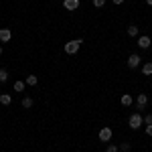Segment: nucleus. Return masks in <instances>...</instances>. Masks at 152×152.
Returning <instances> with one entry per match:
<instances>
[{
  "instance_id": "nucleus-1",
  "label": "nucleus",
  "mask_w": 152,
  "mask_h": 152,
  "mask_svg": "<svg viewBox=\"0 0 152 152\" xmlns=\"http://www.w3.org/2000/svg\"><path fill=\"white\" fill-rule=\"evenodd\" d=\"M83 45V39H73V41H67L65 43V53L67 55H75L77 51H79V47Z\"/></svg>"
},
{
  "instance_id": "nucleus-2",
  "label": "nucleus",
  "mask_w": 152,
  "mask_h": 152,
  "mask_svg": "<svg viewBox=\"0 0 152 152\" xmlns=\"http://www.w3.org/2000/svg\"><path fill=\"white\" fill-rule=\"evenodd\" d=\"M142 124H144V116H142V114H138V112H136V114H132V116H130V120H128V126L132 130H138V128H142Z\"/></svg>"
},
{
  "instance_id": "nucleus-3",
  "label": "nucleus",
  "mask_w": 152,
  "mask_h": 152,
  "mask_svg": "<svg viewBox=\"0 0 152 152\" xmlns=\"http://www.w3.org/2000/svg\"><path fill=\"white\" fill-rule=\"evenodd\" d=\"M140 63H142V57H140V55H136V53H132V55L128 57V67H130V69L140 67Z\"/></svg>"
},
{
  "instance_id": "nucleus-4",
  "label": "nucleus",
  "mask_w": 152,
  "mask_h": 152,
  "mask_svg": "<svg viewBox=\"0 0 152 152\" xmlns=\"http://www.w3.org/2000/svg\"><path fill=\"white\" fill-rule=\"evenodd\" d=\"M112 136H114V132H112V128H107V126H104V128L99 130V140H102V142H110V140H112Z\"/></svg>"
},
{
  "instance_id": "nucleus-5",
  "label": "nucleus",
  "mask_w": 152,
  "mask_h": 152,
  "mask_svg": "<svg viewBox=\"0 0 152 152\" xmlns=\"http://www.w3.org/2000/svg\"><path fill=\"white\" fill-rule=\"evenodd\" d=\"M148 105V95L146 94H138L136 95V110H144Z\"/></svg>"
},
{
  "instance_id": "nucleus-6",
  "label": "nucleus",
  "mask_w": 152,
  "mask_h": 152,
  "mask_svg": "<svg viewBox=\"0 0 152 152\" xmlns=\"http://www.w3.org/2000/svg\"><path fill=\"white\" fill-rule=\"evenodd\" d=\"M63 6H65V10L73 12L79 8V0H63Z\"/></svg>"
},
{
  "instance_id": "nucleus-7",
  "label": "nucleus",
  "mask_w": 152,
  "mask_h": 152,
  "mask_svg": "<svg viewBox=\"0 0 152 152\" xmlns=\"http://www.w3.org/2000/svg\"><path fill=\"white\" fill-rule=\"evenodd\" d=\"M152 45V39L148 35H142V37H138V47L140 49H148Z\"/></svg>"
},
{
  "instance_id": "nucleus-8",
  "label": "nucleus",
  "mask_w": 152,
  "mask_h": 152,
  "mask_svg": "<svg viewBox=\"0 0 152 152\" xmlns=\"http://www.w3.org/2000/svg\"><path fill=\"white\" fill-rule=\"evenodd\" d=\"M10 39H12V31H10V28H0V43L6 45Z\"/></svg>"
},
{
  "instance_id": "nucleus-9",
  "label": "nucleus",
  "mask_w": 152,
  "mask_h": 152,
  "mask_svg": "<svg viewBox=\"0 0 152 152\" xmlns=\"http://www.w3.org/2000/svg\"><path fill=\"white\" fill-rule=\"evenodd\" d=\"M120 104L124 105V107H128V105L134 104V97H132L130 94H122V97H120Z\"/></svg>"
},
{
  "instance_id": "nucleus-10",
  "label": "nucleus",
  "mask_w": 152,
  "mask_h": 152,
  "mask_svg": "<svg viewBox=\"0 0 152 152\" xmlns=\"http://www.w3.org/2000/svg\"><path fill=\"white\" fill-rule=\"evenodd\" d=\"M126 33H128V37H138V35H140V28H138L136 24H130Z\"/></svg>"
},
{
  "instance_id": "nucleus-11",
  "label": "nucleus",
  "mask_w": 152,
  "mask_h": 152,
  "mask_svg": "<svg viewBox=\"0 0 152 152\" xmlns=\"http://www.w3.org/2000/svg\"><path fill=\"white\" fill-rule=\"evenodd\" d=\"M0 104H2V105H10L12 104V95L2 94V95H0Z\"/></svg>"
},
{
  "instance_id": "nucleus-12",
  "label": "nucleus",
  "mask_w": 152,
  "mask_h": 152,
  "mask_svg": "<svg viewBox=\"0 0 152 152\" xmlns=\"http://www.w3.org/2000/svg\"><path fill=\"white\" fill-rule=\"evenodd\" d=\"M142 73H144V75H152V61H146V63L142 65Z\"/></svg>"
},
{
  "instance_id": "nucleus-13",
  "label": "nucleus",
  "mask_w": 152,
  "mask_h": 152,
  "mask_svg": "<svg viewBox=\"0 0 152 152\" xmlns=\"http://www.w3.org/2000/svg\"><path fill=\"white\" fill-rule=\"evenodd\" d=\"M12 87H14V91H18V94H20V91H24V87H26V81H14Z\"/></svg>"
},
{
  "instance_id": "nucleus-14",
  "label": "nucleus",
  "mask_w": 152,
  "mask_h": 152,
  "mask_svg": "<svg viewBox=\"0 0 152 152\" xmlns=\"http://www.w3.org/2000/svg\"><path fill=\"white\" fill-rule=\"evenodd\" d=\"M33 104H35V102H33V97H23V107L31 110V107H33Z\"/></svg>"
},
{
  "instance_id": "nucleus-15",
  "label": "nucleus",
  "mask_w": 152,
  "mask_h": 152,
  "mask_svg": "<svg viewBox=\"0 0 152 152\" xmlns=\"http://www.w3.org/2000/svg\"><path fill=\"white\" fill-rule=\"evenodd\" d=\"M37 83H39V77L37 75H28L26 77V85H37Z\"/></svg>"
},
{
  "instance_id": "nucleus-16",
  "label": "nucleus",
  "mask_w": 152,
  "mask_h": 152,
  "mask_svg": "<svg viewBox=\"0 0 152 152\" xmlns=\"http://www.w3.org/2000/svg\"><path fill=\"white\" fill-rule=\"evenodd\" d=\"M4 81H8V71L0 69V83H4Z\"/></svg>"
},
{
  "instance_id": "nucleus-17",
  "label": "nucleus",
  "mask_w": 152,
  "mask_h": 152,
  "mask_svg": "<svg viewBox=\"0 0 152 152\" xmlns=\"http://www.w3.org/2000/svg\"><path fill=\"white\" fill-rule=\"evenodd\" d=\"M94 6H95V8H104L105 0H94Z\"/></svg>"
},
{
  "instance_id": "nucleus-18",
  "label": "nucleus",
  "mask_w": 152,
  "mask_h": 152,
  "mask_svg": "<svg viewBox=\"0 0 152 152\" xmlns=\"http://www.w3.org/2000/svg\"><path fill=\"white\" fill-rule=\"evenodd\" d=\"M120 150L122 152H130V144L128 142H122V144H120Z\"/></svg>"
},
{
  "instance_id": "nucleus-19",
  "label": "nucleus",
  "mask_w": 152,
  "mask_h": 152,
  "mask_svg": "<svg viewBox=\"0 0 152 152\" xmlns=\"http://www.w3.org/2000/svg\"><path fill=\"white\" fill-rule=\"evenodd\" d=\"M144 124H146V126H152V114L144 116Z\"/></svg>"
},
{
  "instance_id": "nucleus-20",
  "label": "nucleus",
  "mask_w": 152,
  "mask_h": 152,
  "mask_svg": "<svg viewBox=\"0 0 152 152\" xmlns=\"http://www.w3.org/2000/svg\"><path fill=\"white\" fill-rule=\"evenodd\" d=\"M105 152H120V150H118V146H116V144H110V146L105 148Z\"/></svg>"
},
{
  "instance_id": "nucleus-21",
  "label": "nucleus",
  "mask_w": 152,
  "mask_h": 152,
  "mask_svg": "<svg viewBox=\"0 0 152 152\" xmlns=\"http://www.w3.org/2000/svg\"><path fill=\"white\" fill-rule=\"evenodd\" d=\"M146 134H148V136H152V126H146Z\"/></svg>"
},
{
  "instance_id": "nucleus-22",
  "label": "nucleus",
  "mask_w": 152,
  "mask_h": 152,
  "mask_svg": "<svg viewBox=\"0 0 152 152\" xmlns=\"http://www.w3.org/2000/svg\"><path fill=\"white\" fill-rule=\"evenodd\" d=\"M112 2H114V4H122L124 0H112Z\"/></svg>"
},
{
  "instance_id": "nucleus-23",
  "label": "nucleus",
  "mask_w": 152,
  "mask_h": 152,
  "mask_svg": "<svg viewBox=\"0 0 152 152\" xmlns=\"http://www.w3.org/2000/svg\"><path fill=\"white\" fill-rule=\"evenodd\" d=\"M146 4H148V6H152V0H146Z\"/></svg>"
},
{
  "instance_id": "nucleus-24",
  "label": "nucleus",
  "mask_w": 152,
  "mask_h": 152,
  "mask_svg": "<svg viewBox=\"0 0 152 152\" xmlns=\"http://www.w3.org/2000/svg\"><path fill=\"white\" fill-rule=\"evenodd\" d=\"M0 55H2V45H0Z\"/></svg>"
},
{
  "instance_id": "nucleus-25",
  "label": "nucleus",
  "mask_w": 152,
  "mask_h": 152,
  "mask_svg": "<svg viewBox=\"0 0 152 152\" xmlns=\"http://www.w3.org/2000/svg\"><path fill=\"white\" fill-rule=\"evenodd\" d=\"M120 152H122V150H120Z\"/></svg>"
}]
</instances>
